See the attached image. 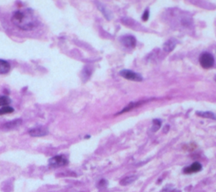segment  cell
Segmentation results:
<instances>
[{
	"mask_svg": "<svg viewBox=\"0 0 216 192\" xmlns=\"http://www.w3.org/2000/svg\"><path fill=\"white\" fill-rule=\"evenodd\" d=\"M11 21L15 26L23 31H32L37 25L34 12L30 9L15 12L12 15Z\"/></svg>",
	"mask_w": 216,
	"mask_h": 192,
	"instance_id": "6da1fadb",
	"label": "cell"
},
{
	"mask_svg": "<svg viewBox=\"0 0 216 192\" xmlns=\"http://www.w3.org/2000/svg\"><path fill=\"white\" fill-rule=\"evenodd\" d=\"M199 63L204 69H210V68H212L214 63V59L212 54H210L208 53H204L201 54L200 58H199Z\"/></svg>",
	"mask_w": 216,
	"mask_h": 192,
	"instance_id": "7a4b0ae2",
	"label": "cell"
},
{
	"mask_svg": "<svg viewBox=\"0 0 216 192\" xmlns=\"http://www.w3.org/2000/svg\"><path fill=\"white\" fill-rule=\"evenodd\" d=\"M68 163V161L67 158L64 156H62V155L54 156L49 160V165L51 167H53V168H58V167L65 166Z\"/></svg>",
	"mask_w": 216,
	"mask_h": 192,
	"instance_id": "3957f363",
	"label": "cell"
},
{
	"mask_svg": "<svg viewBox=\"0 0 216 192\" xmlns=\"http://www.w3.org/2000/svg\"><path fill=\"white\" fill-rule=\"evenodd\" d=\"M120 75L122 76L123 78L129 80V81H143V77L139 74L135 73L134 71L128 70H123L120 71Z\"/></svg>",
	"mask_w": 216,
	"mask_h": 192,
	"instance_id": "277c9868",
	"label": "cell"
},
{
	"mask_svg": "<svg viewBox=\"0 0 216 192\" xmlns=\"http://www.w3.org/2000/svg\"><path fill=\"white\" fill-rule=\"evenodd\" d=\"M29 134H30L31 136H33V137L44 136V135H47L48 134V129L44 126H38V127H35V128L31 129L29 131Z\"/></svg>",
	"mask_w": 216,
	"mask_h": 192,
	"instance_id": "5b68a950",
	"label": "cell"
},
{
	"mask_svg": "<svg viewBox=\"0 0 216 192\" xmlns=\"http://www.w3.org/2000/svg\"><path fill=\"white\" fill-rule=\"evenodd\" d=\"M121 43L125 47L129 48H134L136 46V39L133 36L127 35L121 37Z\"/></svg>",
	"mask_w": 216,
	"mask_h": 192,
	"instance_id": "8992f818",
	"label": "cell"
},
{
	"mask_svg": "<svg viewBox=\"0 0 216 192\" xmlns=\"http://www.w3.org/2000/svg\"><path fill=\"white\" fill-rule=\"evenodd\" d=\"M201 169H202V165L199 163L196 162V163H193L191 166L185 168L183 172L185 173H193L199 172V171H201Z\"/></svg>",
	"mask_w": 216,
	"mask_h": 192,
	"instance_id": "52a82bcc",
	"label": "cell"
},
{
	"mask_svg": "<svg viewBox=\"0 0 216 192\" xmlns=\"http://www.w3.org/2000/svg\"><path fill=\"white\" fill-rule=\"evenodd\" d=\"M22 124V120L21 119H15L11 122H8V123H6L4 124L3 125V128L4 129H13L18 127L19 125H20Z\"/></svg>",
	"mask_w": 216,
	"mask_h": 192,
	"instance_id": "ba28073f",
	"label": "cell"
},
{
	"mask_svg": "<svg viewBox=\"0 0 216 192\" xmlns=\"http://www.w3.org/2000/svg\"><path fill=\"white\" fill-rule=\"evenodd\" d=\"M10 70V64L8 62L0 59V74H6Z\"/></svg>",
	"mask_w": 216,
	"mask_h": 192,
	"instance_id": "9c48e42d",
	"label": "cell"
},
{
	"mask_svg": "<svg viewBox=\"0 0 216 192\" xmlns=\"http://www.w3.org/2000/svg\"><path fill=\"white\" fill-rule=\"evenodd\" d=\"M175 47H176V41L174 39H170L164 44L163 48L165 52H171L175 48Z\"/></svg>",
	"mask_w": 216,
	"mask_h": 192,
	"instance_id": "30bf717a",
	"label": "cell"
},
{
	"mask_svg": "<svg viewBox=\"0 0 216 192\" xmlns=\"http://www.w3.org/2000/svg\"><path fill=\"white\" fill-rule=\"evenodd\" d=\"M197 114L198 116H201V117L216 119V115L214 113H211V112H197Z\"/></svg>",
	"mask_w": 216,
	"mask_h": 192,
	"instance_id": "8fae6325",
	"label": "cell"
},
{
	"mask_svg": "<svg viewBox=\"0 0 216 192\" xmlns=\"http://www.w3.org/2000/svg\"><path fill=\"white\" fill-rule=\"evenodd\" d=\"M137 177L136 176H129V177H126L124 178L123 180H121L120 184L122 185H128V184H130L131 183H133L134 180H136Z\"/></svg>",
	"mask_w": 216,
	"mask_h": 192,
	"instance_id": "7c38bea8",
	"label": "cell"
},
{
	"mask_svg": "<svg viewBox=\"0 0 216 192\" xmlns=\"http://www.w3.org/2000/svg\"><path fill=\"white\" fill-rule=\"evenodd\" d=\"M10 102H11V100L9 98L6 96H0V107L8 106Z\"/></svg>",
	"mask_w": 216,
	"mask_h": 192,
	"instance_id": "4fadbf2b",
	"label": "cell"
},
{
	"mask_svg": "<svg viewBox=\"0 0 216 192\" xmlns=\"http://www.w3.org/2000/svg\"><path fill=\"white\" fill-rule=\"evenodd\" d=\"M15 111V109L10 106H5V107H2L0 108V115H3V114H11Z\"/></svg>",
	"mask_w": 216,
	"mask_h": 192,
	"instance_id": "5bb4252c",
	"label": "cell"
},
{
	"mask_svg": "<svg viewBox=\"0 0 216 192\" xmlns=\"http://www.w3.org/2000/svg\"><path fill=\"white\" fill-rule=\"evenodd\" d=\"M153 131H157L158 129H160V127H161V120H159V119H155L153 121Z\"/></svg>",
	"mask_w": 216,
	"mask_h": 192,
	"instance_id": "9a60e30c",
	"label": "cell"
},
{
	"mask_svg": "<svg viewBox=\"0 0 216 192\" xmlns=\"http://www.w3.org/2000/svg\"><path fill=\"white\" fill-rule=\"evenodd\" d=\"M149 12L148 9H146L145 11V13H144L143 16H142V20H144V21H147V20H149Z\"/></svg>",
	"mask_w": 216,
	"mask_h": 192,
	"instance_id": "2e32d148",
	"label": "cell"
}]
</instances>
